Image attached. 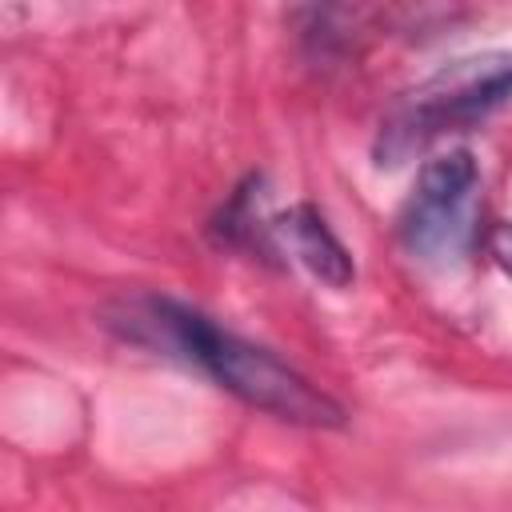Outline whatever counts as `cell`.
Wrapping results in <instances>:
<instances>
[{
    "label": "cell",
    "instance_id": "cell-1",
    "mask_svg": "<svg viewBox=\"0 0 512 512\" xmlns=\"http://www.w3.org/2000/svg\"><path fill=\"white\" fill-rule=\"evenodd\" d=\"M128 324L152 328L156 344L176 348L196 368H204L224 392H232L236 400L260 408L268 416H280V420L304 424V428H340L344 424V408L328 392H320L308 376H300L292 364H284L268 348L220 328L216 320H208L204 312H196L188 304L144 296V300L128 304Z\"/></svg>",
    "mask_w": 512,
    "mask_h": 512
},
{
    "label": "cell",
    "instance_id": "cell-2",
    "mask_svg": "<svg viewBox=\"0 0 512 512\" xmlns=\"http://www.w3.org/2000/svg\"><path fill=\"white\" fill-rule=\"evenodd\" d=\"M512 100V48L476 52L440 64L424 84H416L404 104L384 120L376 140V164H400L428 140L452 128H468Z\"/></svg>",
    "mask_w": 512,
    "mask_h": 512
},
{
    "label": "cell",
    "instance_id": "cell-3",
    "mask_svg": "<svg viewBox=\"0 0 512 512\" xmlns=\"http://www.w3.org/2000/svg\"><path fill=\"white\" fill-rule=\"evenodd\" d=\"M476 184L480 168L468 148L424 160L400 212V240L416 260H448L468 252L476 232Z\"/></svg>",
    "mask_w": 512,
    "mask_h": 512
},
{
    "label": "cell",
    "instance_id": "cell-4",
    "mask_svg": "<svg viewBox=\"0 0 512 512\" xmlns=\"http://www.w3.org/2000/svg\"><path fill=\"white\" fill-rule=\"evenodd\" d=\"M276 232L292 244V256L328 288H348L356 280L352 252L340 244V236L328 228V220L312 204H296L276 216Z\"/></svg>",
    "mask_w": 512,
    "mask_h": 512
},
{
    "label": "cell",
    "instance_id": "cell-5",
    "mask_svg": "<svg viewBox=\"0 0 512 512\" xmlns=\"http://www.w3.org/2000/svg\"><path fill=\"white\" fill-rule=\"evenodd\" d=\"M488 252H492V260L512 276V220H508V224H496V228L488 232Z\"/></svg>",
    "mask_w": 512,
    "mask_h": 512
}]
</instances>
